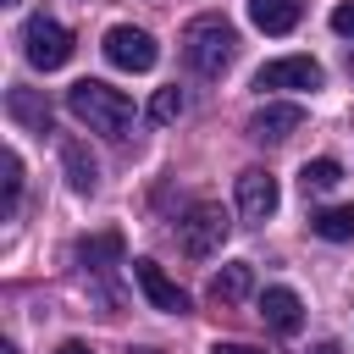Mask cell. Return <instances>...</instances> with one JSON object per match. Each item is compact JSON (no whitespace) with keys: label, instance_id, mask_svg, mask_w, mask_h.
Masks as SVG:
<instances>
[{"label":"cell","instance_id":"cell-1","mask_svg":"<svg viewBox=\"0 0 354 354\" xmlns=\"http://www.w3.org/2000/svg\"><path fill=\"white\" fill-rule=\"evenodd\" d=\"M66 111H72L88 133H105V138H127V127H133V100H127L122 88L100 83V77H77V83L66 88Z\"/></svg>","mask_w":354,"mask_h":354},{"label":"cell","instance_id":"cell-2","mask_svg":"<svg viewBox=\"0 0 354 354\" xmlns=\"http://www.w3.org/2000/svg\"><path fill=\"white\" fill-rule=\"evenodd\" d=\"M232 50H238V33H232L227 17H194L183 28V61L199 77H221L232 66Z\"/></svg>","mask_w":354,"mask_h":354},{"label":"cell","instance_id":"cell-3","mask_svg":"<svg viewBox=\"0 0 354 354\" xmlns=\"http://www.w3.org/2000/svg\"><path fill=\"white\" fill-rule=\"evenodd\" d=\"M227 232H232V221H227V210H221L216 199H199V205H188V210H183V221H177V243H183V254H194V260H210V254H221Z\"/></svg>","mask_w":354,"mask_h":354},{"label":"cell","instance_id":"cell-4","mask_svg":"<svg viewBox=\"0 0 354 354\" xmlns=\"http://www.w3.org/2000/svg\"><path fill=\"white\" fill-rule=\"evenodd\" d=\"M22 55H28V66H39V72L66 66V61H72V28L55 22V17H28V22H22Z\"/></svg>","mask_w":354,"mask_h":354},{"label":"cell","instance_id":"cell-5","mask_svg":"<svg viewBox=\"0 0 354 354\" xmlns=\"http://www.w3.org/2000/svg\"><path fill=\"white\" fill-rule=\"evenodd\" d=\"M105 61H111V66H122V72H149V66L160 61V44H155L144 28L116 22V28L105 33Z\"/></svg>","mask_w":354,"mask_h":354},{"label":"cell","instance_id":"cell-6","mask_svg":"<svg viewBox=\"0 0 354 354\" xmlns=\"http://www.w3.org/2000/svg\"><path fill=\"white\" fill-rule=\"evenodd\" d=\"M277 205H282V188H277V177L266 166L238 171V210H243V221H271Z\"/></svg>","mask_w":354,"mask_h":354},{"label":"cell","instance_id":"cell-7","mask_svg":"<svg viewBox=\"0 0 354 354\" xmlns=\"http://www.w3.org/2000/svg\"><path fill=\"white\" fill-rule=\"evenodd\" d=\"M254 88H321V66L310 55H282L254 72Z\"/></svg>","mask_w":354,"mask_h":354},{"label":"cell","instance_id":"cell-8","mask_svg":"<svg viewBox=\"0 0 354 354\" xmlns=\"http://www.w3.org/2000/svg\"><path fill=\"white\" fill-rule=\"evenodd\" d=\"M133 282L144 288V299H149L155 310H166V315H188V293H183L155 260H133Z\"/></svg>","mask_w":354,"mask_h":354},{"label":"cell","instance_id":"cell-9","mask_svg":"<svg viewBox=\"0 0 354 354\" xmlns=\"http://www.w3.org/2000/svg\"><path fill=\"white\" fill-rule=\"evenodd\" d=\"M299 127H304V111L299 105H260L249 116V138L254 144H288Z\"/></svg>","mask_w":354,"mask_h":354},{"label":"cell","instance_id":"cell-10","mask_svg":"<svg viewBox=\"0 0 354 354\" xmlns=\"http://www.w3.org/2000/svg\"><path fill=\"white\" fill-rule=\"evenodd\" d=\"M260 315H266V326L282 332V337H293V332L304 326V304H299L293 288H266V293H260Z\"/></svg>","mask_w":354,"mask_h":354},{"label":"cell","instance_id":"cell-11","mask_svg":"<svg viewBox=\"0 0 354 354\" xmlns=\"http://www.w3.org/2000/svg\"><path fill=\"white\" fill-rule=\"evenodd\" d=\"M61 166H66V183H72V194H94V188H100V166H94L88 144L66 138V144H61Z\"/></svg>","mask_w":354,"mask_h":354},{"label":"cell","instance_id":"cell-12","mask_svg":"<svg viewBox=\"0 0 354 354\" xmlns=\"http://www.w3.org/2000/svg\"><path fill=\"white\" fill-rule=\"evenodd\" d=\"M249 22L260 33H293L299 28V0H249Z\"/></svg>","mask_w":354,"mask_h":354},{"label":"cell","instance_id":"cell-13","mask_svg":"<svg viewBox=\"0 0 354 354\" xmlns=\"http://www.w3.org/2000/svg\"><path fill=\"white\" fill-rule=\"evenodd\" d=\"M254 293V271L243 266V260H232V266H221L216 277H210V299L216 304H238V299H249Z\"/></svg>","mask_w":354,"mask_h":354},{"label":"cell","instance_id":"cell-14","mask_svg":"<svg viewBox=\"0 0 354 354\" xmlns=\"http://www.w3.org/2000/svg\"><path fill=\"white\" fill-rule=\"evenodd\" d=\"M6 111H11V122H22L28 133H50V105H44L33 88H11V94H6Z\"/></svg>","mask_w":354,"mask_h":354},{"label":"cell","instance_id":"cell-15","mask_svg":"<svg viewBox=\"0 0 354 354\" xmlns=\"http://www.w3.org/2000/svg\"><path fill=\"white\" fill-rule=\"evenodd\" d=\"M310 227H315V238H326V243H348V238H354V205H326Z\"/></svg>","mask_w":354,"mask_h":354},{"label":"cell","instance_id":"cell-16","mask_svg":"<svg viewBox=\"0 0 354 354\" xmlns=\"http://www.w3.org/2000/svg\"><path fill=\"white\" fill-rule=\"evenodd\" d=\"M77 260L83 266H105V260H122V232H94L77 243Z\"/></svg>","mask_w":354,"mask_h":354},{"label":"cell","instance_id":"cell-17","mask_svg":"<svg viewBox=\"0 0 354 354\" xmlns=\"http://www.w3.org/2000/svg\"><path fill=\"white\" fill-rule=\"evenodd\" d=\"M299 177H304V194H310V188H315V194H326V188L343 177V166H337L332 155H321V160H304V171H299Z\"/></svg>","mask_w":354,"mask_h":354},{"label":"cell","instance_id":"cell-18","mask_svg":"<svg viewBox=\"0 0 354 354\" xmlns=\"http://www.w3.org/2000/svg\"><path fill=\"white\" fill-rule=\"evenodd\" d=\"M183 105H188V100H183V88H160V94L149 100V122H177V116H183Z\"/></svg>","mask_w":354,"mask_h":354},{"label":"cell","instance_id":"cell-19","mask_svg":"<svg viewBox=\"0 0 354 354\" xmlns=\"http://www.w3.org/2000/svg\"><path fill=\"white\" fill-rule=\"evenodd\" d=\"M0 171H6V210H17V199H22V155L6 149L0 155Z\"/></svg>","mask_w":354,"mask_h":354},{"label":"cell","instance_id":"cell-20","mask_svg":"<svg viewBox=\"0 0 354 354\" xmlns=\"http://www.w3.org/2000/svg\"><path fill=\"white\" fill-rule=\"evenodd\" d=\"M332 28H337L343 39H354V6H337V11H332Z\"/></svg>","mask_w":354,"mask_h":354},{"label":"cell","instance_id":"cell-21","mask_svg":"<svg viewBox=\"0 0 354 354\" xmlns=\"http://www.w3.org/2000/svg\"><path fill=\"white\" fill-rule=\"evenodd\" d=\"M210 354H260V348H249V343H216Z\"/></svg>","mask_w":354,"mask_h":354},{"label":"cell","instance_id":"cell-22","mask_svg":"<svg viewBox=\"0 0 354 354\" xmlns=\"http://www.w3.org/2000/svg\"><path fill=\"white\" fill-rule=\"evenodd\" d=\"M304 354H343V343H332V337H326V343H315V348H304Z\"/></svg>","mask_w":354,"mask_h":354},{"label":"cell","instance_id":"cell-23","mask_svg":"<svg viewBox=\"0 0 354 354\" xmlns=\"http://www.w3.org/2000/svg\"><path fill=\"white\" fill-rule=\"evenodd\" d=\"M55 354H94V348H88V343H77V337H72V343H61V348H55Z\"/></svg>","mask_w":354,"mask_h":354},{"label":"cell","instance_id":"cell-24","mask_svg":"<svg viewBox=\"0 0 354 354\" xmlns=\"http://www.w3.org/2000/svg\"><path fill=\"white\" fill-rule=\"evenodd\" d=\"M6 6H17V0H6Z\"/></svg>","mask_w":354,"mask_h":354}]
</instances>
